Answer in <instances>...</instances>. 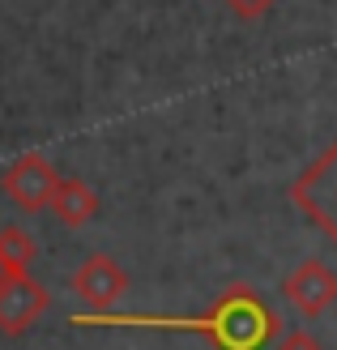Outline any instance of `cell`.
Returning a JSON list of instances; mask_svg holds the SVG:
<instances>
[{"mask_svg":"<svg viewBox=\"0 0 337 350\" xmlns=\"http://www.w3.org/2000/svg\"><path fill=\"white\" fill-rule=\"evenodd\" d=\"M51 214H56L64 226H85L94 214H98V192L85 184V180H77V175H60V184H56V197H51Z\"/></svg>","mask_w":337,"mask_h":350,"instance_id":"7","label":"cell"},{"mask_svg":"<svg viewBox=\"0 0 337 350\" xmlns=\"http://www.w3.org/2000/svg\"><path fill=\"white\" fill-rule=\"evenodd\" d=\"M282 295H286V304L304 321H316L337 304V273L325 265V260H304V265L282 282Z\"/></svg>","mask_w":337,"mask_h":350,"instance_id":"4","label":"cell"},{"mask_svg":"<svg viewBox=\"0 0 337 350\" xmlns=\"http://www.w3.org/2000/svg\"><path fill=\"white\" fill-rule=\"evenodd\" d=\"M73 291H77L94 312H111V304H120V295L129 291V273L120 269L116 256L94 252V256H85L81 269L73 273Z\"/></svg>","mask_w":337,"mask_h":350,"instance_id":"6","label":"cell"},{"mask_svg":"<svg viewBox=\"0 0 337 350\" xmlns=\"http://www.w3.org/2000/svg\"><path fill=\"white\" fill-rule=\"evenodd\" d=\"M47 308H51L47 286L34 282L30 269L26 273H13L9 282H5V291H0V334H5V338L30 334V325L39 321Z\"/></svg>","mask_w":337,"mask_h":350,"instance_id":"5","label":"cell"},{"mask_svg":"<svg viewBox=\"0 0 337 350\" xmlns=\"http://www.w3.org/2000/svg\"><path fill=\"white\" fill-rule=\"evenodd\" d=\"M291 201L308 222H316L337 243V142L291 184Z\"/></svg>","mask_w":337,"mask_h":350,"instance_id":"2","label":"cell"},{"mask_svg":"<svg viewBox=\"0 0 337 350\" xmlns=\"http://www.w3.org/2000/svg\"><path fill=\"white\" fill-rule=\"evenodd\" d=\"M56 184H60V171L51 167L39 150L22 154V159L5 171V180H0L5 197L22 209V214H39V209H47L51 197H56Z\"/></svg>","mask_w":337,"mask_h":350,"instance_id":"3","label":"cell"},{"mask_svg":"<svg viewBox=\"0 0 337 350\" xmlns=\"http://www.w3.org/2000/svg\"><path fill=\"white\" fill-rule=\"evenodd\" d=\"M13 273H17V269L9 265V260H5V256H0V291H5V282H9V278H13Z\"/></svg>","mask_w":337,"mask_h":350,"instance_id":"11","label":"cell"},{"mask_svg":"<svg viewBox=\"0 0 337 350\" xmlns=\"http://www.w3.org/2000/svg\"><path fill=\"white\" fill-rule=\"evenodd\" d=\"M0 256H5L17 273H26L30 260H34V239L22 226H0Z\"/></svg>","mask_w":337,"mask_h":350,"instance_id":"8","label":"cell"},{"mask_svg":"<svg viewBox=\"0 0 337 350\" xmlns=\"http://www.w3.org/2000/svg\"><path fill=\"white\" fill-rule=\"evenodd\" d=\"M278 350H325V346H321V338H312L308 329H291V334L278 342Z\"/></svg>","mask_w":337,"mask_h":350,"instance_id":"10","label":"cell"},{"mask_svg":"<svg viewBox=\"0 0 337 350\" xmlns=\"http://www.w3.org/2000/svg\"><path fill=\"white\" fill-rule=\"evenodd\" d=\"M77 329H158V334H197L214 350H265L282 321L265 304V295L247 282H230L197 317H154V312H77L68 317Z\"/></svg>","mask_w":337,"mask_h":350,"instance_id":"1","label":"cell"},{"mask_svg":"<svg viewBox=\"0 0 337 350\" xmlns=\"http://www.w3.org/2000/svg\"><path fill=\"white\" fill-rule=\"evenodd\" d=\"M222 5L235 13V17H243V22H256V17H265L278 0H222Z\"/></svg>","mask_w":337,"mask_h":350,"instance_id":"9","label":"cell"}]
</instances>
